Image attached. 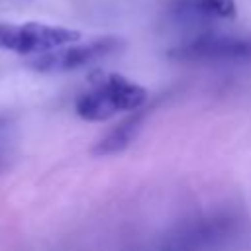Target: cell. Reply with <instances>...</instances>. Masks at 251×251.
I'll list each match as a JSON object with an SVG mask.
<instances>
[{
	"mask_svg": "<svg viewBox=\"0 0 251 251\" xmlns=\"http://www.w3.org/2000/svg\"><path fill=\"white\" fill-rule=\"evenodd\" d=\"M145 116H147V108L135 110L131 116H127L118 126H114L100 141H96V145L92 147V153L98 157H108V155H116V153L127 149L131 145V141L135 139V135L139 133Z\"/></svg>",
	"mask_w": 251,
	"mask_h": 251,
	"instance_id": "obj_5",
	"label": "cell"
},
{
	"mask_svg": "<svg viewBox=\"0 0 251 251\" xmlns=\"http://www.w3.org/2000/svg\"><path fill=\"white\" fill-rule=\"evenodd\" d=\"M169 57L176 61H251V39L206 35L171 49Z\"/></svg>",
	"mask_w": 251,
	"mask_h": 251,
	"instance_id": "obj_4",
	"label": "cell"
},
{
	"mask_svg": "<svg viewBox=\"0 0 251 251\" xmlns=\"http://www.w3.org/2000/svg\"><path fill=\"white\" fill-rule=\"evenodd\" d=\"M147 90L118 73H94L90 88L78 94L76 114L86 122H106L118 112H135L143 108Z\"/></svg>",
	"mask_w": 251,
	"mask_h": 251,
	"instance_id": "obj_1",
	"label": "cell"
},
{
	"mask_svg": "<svg viewBox=\"0 0 251 251\" xmlns=\"http://www.w3.org/2000/svg\"><path fill=\"white\" fill-rule=\"evenodd\" d=\"M178 10L220 20H231L237 12L235 0H178Z\"/></svg>",
	"mask_w": 251,
	"mask_h": 251,
	"instance_id": "obj_6",
	"label": "cell"
},
{
	"mask_svg": "<svg viewBox=\"0 0 251 251\" xmlns=\"http://www.w3.org/2000/svg\"><path fill=\"white\" fill-rule=\"evenodd\" d=\"M120 45L122 41L116 37H102V39H94L88 43H80V45L73 43V45H65V47H59L43 55H35L33 59L27 61V67L37 73L75 71V69H80L88 63H94L114 53L116 49H120Z\"/></svg>",
	"mask_w": 251,
	"mask_h": 251,
	"instance_id": "obj_3",
	"label": "cell"
},
{
	"mask_svg": "<svg viewBox=\"0 0 251 251\" xmlns=\"http://www.w3.org/2000/svg\"><path fill=\"white\" fill-rule=\"evenodd\" d=\"M80 39V31L47 25L39 22L25 24H0V49L20 55H43L65 45H73Z\"/></svg>",
	"mask_w": 251,
	"mask_h": 251,
	"instance_id": "obj_2",
	"label": "cell"
}]
</instances>
